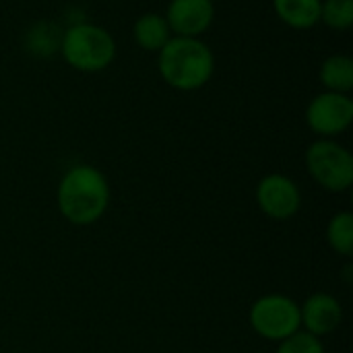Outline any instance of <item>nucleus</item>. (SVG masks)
Returning <instances> with one entry per match:
<instances>
[{
	"instance_id": "1",
	"label": "nucleus",
	"mask_w": 353,
	"mask_h": 353,
	"mask_svg": "<svg viewBox=\"0 0 353 353\" xmlns=\"http://www.w3.org/2000/svg\"><path fill=\"white\" fill-rule=\"evenodd\" d=\"M56 205L60 215L77 228L97 223L110 207L108 178L93 165H72L60 178Z\"/></svg>"
},
{
	"instance_id": "2",
	"label": "nucleus",
	"mask_w": 353,
	"mask_h": 353,
	"mask_svg": "<svg viewBox=\"0 0 353 353\" xmlns=\"http://www.w3.org/2000/svg\"><path fill=\"white\" fill-rule=\"evenodd\" d=\"M157 70L172 89L196 91L211 81L215 56L201 37L172 35L157 52Z\"/></svg>"
},
{
	"instance_id": "3",
	"label": "nucleus",
	"mask_w": 353,
	"mask_h": 353,
	"mask_svg": "<svg viewBox=\"0 0 353 353\" xmlns=\"http://www.w3.org/2000/svg\"><path fill=\"white\" fill-rule=\"evenodd\" d=\"M60 54L79 72H99L114 62L116 41L101 25L74 23L60 37Z\"/></svg>"
},
{
	"instance_id": "4",
	"label": "nucleus",
	"mask_w": 353,
	"mask_h": 353,
	"mask_svg": "<svg viewBox=\"0 0 353 353\" xmlns=\"http://www.w3.org/2000/svg\"><path fill=\"white\" fill-rule=\"evenodd\" d=\"M306 170L312 180L327 192H345L353 184L352 153L333 139L314 141L304 155Z\"/></svg>"
},
{
	"instance_id": "5",
	"label": "nucleus",
	"mask_w": 353,
	"mask_h": 353,
	"mask_svg": "<svg viewBox=\"0 0 353 353\" xmlns=\"http://www.w3.org/2000/svg\"><path fill=\"white\" fill-rule=\"evenodd\" d=\"M248 323L265 341L281 343L302 329L300 304L283 294H267L250 306Z\"/></svg>"
},
{
	"instance_id": "6",
	"label": "nucleus",
	"mask_w": 353,
	"mask_h": 353,
	"mask_svg": "<svg viewBox=\"0 0 353 353\" xmlns=\"http://www.w3.org/2000/svg\"><path fill=\"white\" fill-rule=\"evenodd\" d=\"M306 124L321 139L343 134L353 122V101L347 93L323 91L306 108Z\"/></svg>"
},
{
	"instance_id": "7",
	"label": "nucleus",
	"mask_w": 353,
	"mask_h": 353,
	"mask_svg": "<svg viewBox=\"0 0 353 353\" xmlns=\"http://www.w3.org/2000/svg\"><path fill=\"white\" fill-rule=\"evenodd\" d=\"M256 205L259 209L275 221H288L292 219L300 207H302V192L298 184L279 172L267 174L256 184Z\"/></svg>"
},
{
	"instance_id": "8",
	"label": "nucleus",
	"mask_w": 353,
	"mask_h": 353,
	"mask_svg": "<svg viewBox=\"0 0 353 353\" xmlns=\"http://www.w3.org/2000/svg\"><path fill=\"white\" fill-rule=\"evenodd\" d=\"M165 21L174 35L201 37L215 19L213 0H170Z\"/></svg>"
},
{
	"instance_id": "9",
	"label": "nucleus",
	"mask_w": 353,
	"mask_h": 353,
	"mask_svg": "<svg viewBox=\"0 0 353 353\" xmlns=\"http://www.w3.org/2000/svg\"><path fill=\"white\" fill-rule=\"evenodd\" d=\"M341 321H343V308H341L339 300L331 294H325V292L312 294L300 306L302 331H306L319 339L335 333L341 327Z\"/></svg>"
},
{
	"instance_id": "10",
	"label": "nucleus",
	"mask_w": 353,
	"mask_h": 353,
	"mask_svg": "<svg viewBox=\"0 0 353 353\" xmlns=\"http://www.w3.org/2000/svg\"><path fill=\"white\" fill-rule=\"evenodd\" d=\"M172 29L163 14L159 12H145L132 25V37L139 48L145 52H159L172 37Z\"/></svg>"
},
{
	"instance_id": "11",
	"label": "nucleus",
	"mask_w": 353,
	"mask_h": 353,
	"mask_svg": "<svg viewBox=\"0 0 353 353\" xmlns=\"http://www.w3.org/2000/svg\"><path fill=\"white\" fill-rule=\"evenodd\" d=\"M323 0H273L275 14L292 29H310L321 23Z\"/></svg>"
},
{
	"instance_id": "12",
	"label": "nucleus",
	"mask_w": 353,
	"mask_h": 353,
	"mask_svg": "<svg viewBox=\"0 0 353 353\" xmlns=\"http://www.w3.org/2000/svg\"><path fill=\"white\" fill-rule=\"evenodd\" d=\"M319 79L325 91L333 93H347L353 89V60L345 54H333L323 60Z\"/></svg>"
},
{
	"instance_id": "13",
	"label": "nucleus",
	"mask_w": 353,
	"mask_h": 353,
	"mask_svg": "<svg viewBox=\"0 0 353 353\" xmlns=\"http://www.w3.org/2000/svg\"><path fill=\"white\" fill-rule=\"evenodd\" d=\"M327 242L339 256H353V215L350 211L335 213L327 225Z\"/></svg>"
},
{
	"instance_id": "14",
	"label": "nucleus",
	"mask_w": 353,
	"mask_h": 353,
	"mask_svg": "<svg viewBox=\"0 0 353 353\" xmlns=\"http://www.w3.org/2000/svg\"><path fill=\"white\" fill-rule=\"evenodd\" d=\"M321 21L333 31H347L353 25V0H323Z\"/></svg>"
},
{
	"instance_id": "15",
	"label": "nucleus",
	"mask_w": 353,
	"mask_h": 353,
	"mask_svg": "<svg viewBox=\"0 0 353 353\" xmlns=\"http://www.w3.org/2000/svg\"><path fill=\"white\" fill-rule=\"evenodd\" d=\"M275 353H327L325 352V345L319 337L306 333V331H298L294 333L292 337L283 339L279 345H277V352Z\"/></svg>"
}]
</instances>
